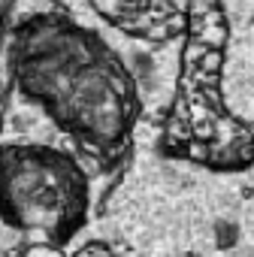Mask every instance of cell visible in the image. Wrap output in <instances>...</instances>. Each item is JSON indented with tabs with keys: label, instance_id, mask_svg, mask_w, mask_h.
<instances>
[{
	"label": "cell",
	"instance_id": "7a4b0ae2",
	"mask_svg": "<svg viewBox=\"0 0 254 257\" xmlns=\"http://www.w3.org/2000/svg\"><path fill=\"white\" fill-rule=\"evenodd\" d=\"M28 257H58L55 251H49V248H37V251H31Z\"/></svg>",
	"mask_w": 254,
	"mask_h": 257
},
{
	"label": "cell",
	"instance_id": "6da1fadb",
	"mask_svg": "<svg viewBox=\"0 0 254 257\" xmlns=\"http://www.w3.org/2000/svg\"><path fill=\"white\" fill-rule=\"evenodd\" d=\"M76 257H112L106 248H100V245H91V248H85V251H79Z\"/></svg>",
	"mask_w": 254,
	"mask_h": 257
}]
</instances>
